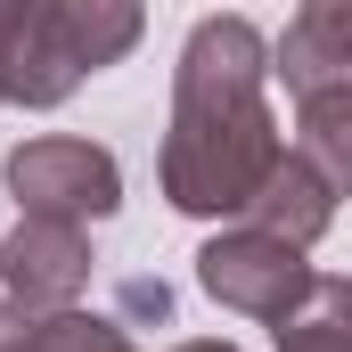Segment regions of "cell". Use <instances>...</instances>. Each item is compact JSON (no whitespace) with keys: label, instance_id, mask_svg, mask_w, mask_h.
Listing matches in <instances>:
<instances>
[{"label":"cell","instance_id":"obj_1","mask_svg":"<svg viewBox=\"0 0 352 352\" xmlns=\"http://www.w3.org/2000/svg\"><path fill=\"white\" fill-rule=\"evenodd\" d=\"M270 41L254 16H197L173 66V131H164V197L173 213L230 221L254 205L270 164L287 156L270 115Z\"/></svg>","mask_w":352,"mask_h":352},{"label":"cell","instance_id":"obj_2","mask_svg":"<svg viewBox=\"0 0 352 352\" xmlns=\"http://www.w3.org/2000/svg\"><path fill=\"white\" fill-rule=\"evenodd\" d=\"M140 33H148V16L131 0H25L16 41H8V98L16 107H58L98 66H115Z\"/></svg>","mask_w":352,"mask_h":352},{"label":"cell","instance_id":"obj_3","mask_svg":"<svg viewBox=\"0 0 352 352\" xmlns=\"http://www.w3.org/2000/svg\"><path fill=\"white\" fill-rule=\"evenodd\" d=\"M270 74H287L295 123H303L295 156L320 164V173L344 188L352 180V8L344 0H311V8L287 25Z\"/></svg>","mask_w":352,"mask_h":352},{"label":"cell","instance_id":"obj_4","mask_svg":"<svg viewBox=\"0 0 352 352\" xmlns=\"http://www.w3.org/2000/svg\"><path fill=\"white\" fill-rule=\"evenodd\" d=\"M0 180H8V197H16L25 221L90 230V221H107V213L123 205V164H115V148H98V140H66V131L8 148Z\"/></svg>","mask_w":352,"mask_h":352},{"label":"cell","instance_id":"obj_5","mask_svg":"<svg viewBox=\"0 0 352 352\" xmlns=\"http://www.w3.org/2000/svg\"><path fill=\"white\" fill-rule=\"evenodd\" d=\"M197 287H205L221 311H246V320H263V328H287V320L311 303L320 270L303 263L295 246L263 238V230H221V238H205V254H197Z\"/></svg>","mask_w":352,"mask_h":352},{"label":"cell","instance_id":"obj_6","mask_svg":"<svg viewBox=\"0 0 352 352\" xmlns=\"http://www.w3.org/2000/svg\"><path fill=\"white\" fill-rule=\"evenodd\" d=\"M90 230H66V221H16L0 238V278H8V303L50 320V311H74L90 287Z\"/></svg>","mask_w":352,"mask_h":352},{"label":"cell","instance_id":"obj_7","mask_svg":"<svg viewBox=\"0 0 352 352\" xmlns=\"http://www.w3.org/2000/svg\"><path fill=\"white\" fill-rule=\"evenodd\" d=\"M336 180L320 173V164H303L295 148L270 164V180L254 188V205H246V230H263V238H278V246H311V238H328V221H336Z\"/></svg>","mask_w":352,"mask_h":352},{"label":"cell","instance_id":"obj_8","mask_svg":"<svg viewBox=\"0 0 352 352\" xmlns=\"http://www.w3.org/2000/svg\"><path fill=\"white\" fill-rule=\"evenodd\" d=\"M278 352H352V287H344V278L320 270L311 303L278 328Z\"/></svg>","mask_w":352,"mask_h":352},{"label":"cell","instance_id":"obj_9","mask_svg":"<svg viewBox=\"0 0 352 352\" xmlns=\"http://www.w3.org/2000/svg\"><path fill=\"white\" fill-rule=\"evenodd\" d=\"M50 352H140V344L98 311H50Z\"/></svg>","mask_w":352,"mask_h":352},{"label":"cell","instance_id":"obj_10","mask_svg":"<svg viewBox=\"0 0 352 352\" xmlns=\"http://www.w3.org/2000/svg\"><path fill=\"white\" fill-rule=\"evenodd\" d=\"M0 352H50V320H33V311L0 303Z\"/></svg>","mask_w":352,"mask_h":352},{"label":"cell","instance_id":"obj_11","mask_svg":"<svg viewBox=\"0 0 352 352\" xmlns=\"http://www.w3.org/2000/svg\"><path fill=\"white\" fill-rule=\"evenodd\" d=\"M123 311H156V320H164V311H173V295H164L156 278H131V287H123Z\"/></svg>","mask_w":352,"mask_h":352},{"label":"cell","instance_id":"obj_12","mask_svg":"<svg viewBox=\"0 0 352 352\" xmlns=\"http://www.w3.org/2000/svg\"><path fill=\"white\" fill-rule=\"evenodd\" d=\"M16 8H25V0H0V107H8V41H16Z\"/></svg>","mask_w":352,"mask_h":352},{"label":"cell","instance_id":"obj_13","mask_svg":"<svg viewBox=\"0 0 352 352\" xmlns=\"http://www.w3.org/2000/svg\"><path fill=\"white\" fill-rule=\"evenodd\" d=\"M173 352H238V344H213V336H197V344H173Z\"/></svg>","mask_w":352,"mask_h":352}]
</instances>
